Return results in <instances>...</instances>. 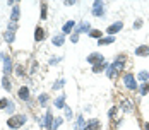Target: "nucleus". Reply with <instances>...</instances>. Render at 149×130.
I'll list each match as a JSON object with an SVG mask.
<instances>
[{
	"instance_id": "f257e3e1",
	"label": "nucleus",
	"mask_w": 149,
	"mask_h": 130,
	"mask_svg": "<svg viewBox=\"0 0 149 130\" xmlns=\"http://www.w3.org/2000/svg\"><path fill=\"white\" fill-rule=\"evenodd\" d=\"M24 122H26V117H24V115H17V117H10V118L7 120V125H9L10 129H19V127L24 125Z\"/></svg>"
},
{
	"instance_id": "f03ea898",
	"label": "nucleus",
	"mask_w": 149,
	"mask_h": 130,
	"mask_svg": "<svg viewBox=\"0 0 149 130\" xmlns=\"http://www.w3.org/2000/svg\"><path fill=\"white\" fill-rule=\"evenodd\" d=\"M93 14H94L96 17H103V15H105V2L96 0V2L93 3Z\"/></svg>"
},
{
	"instance_id": "7ed1b4c3",
	"label": "nucleus",
	"mask_w": 149,
	"mask_h": 130,
	"mask_svg": "<svg viewBox=\"0 0 149 130\" xmlns=\"http://www.w3.org/2000/svg\"><path fill=\"white\" fill-rule=\"evenodd\" d=\"M124 84H125V86H127V89H130V91H136V89H137L136 77H134L132 74H125V77H124Z\"/></svg>"
},
{
	"instance_id": "20e7f679",
	"label": "nucleus",
	"mask_w": 149,
	"mask_h": 130,
	"mask_svg": "<svg viewBox=\"0 0 149 130\" xmlns=\"http://www.w3.org/2000/svg\"><path fill=\"white\" fill-rule=\"evenodd\" d=\"M122 27H124V22L122 21H118V22H115V24H112L108 29H106V33L110 34V36H113V34H117L118 31H122Z\"/></svg>"
},
{
	"instance_id": "39448f33",
	"label": "nucleus",
	"mask_w": 149,
	"mask_h": 130,
	"mask_svg": "<svg viewBox=\"0 0 149 130\" xmlns=\"http://www.w3.org/2000/svg\"><path fill=\"white\" fill-rule=\"evenodd\" d=\"M88 62L93 63V65H98V63H103V55L101 53H91L88 57Z\"/></svg>"
},
{
	"instance_id": "423d86ee",
	"label": "nucleus",
	"mask_w": 149,
	"mask_h": 130,
	"mask_svg": "<svg viewBox=\"0 0 149 130\" xmlns=\"http://www.w3.org/2000/svg\"><path fill=\"white\" fill-rule=\"evenodd\" d=\"M136 55H137V57H146V55H149V45H141V46H137V48H136Z\"/></svg>"
},
{
	"instance_id": "0eeeda50",
	"label": "nucleus",
	"mask_w": 149,
	"mask_h": 130,
	"mask_svg": "<svg viewBox=\"0 0 149 130\" xmlns=\"http://www.w3.org/2000/svg\"><path fill=\"white\" fill-rule=\"evenodd\" d=\"M89 31H91V26H89V22H88V21H82V22L77 26V31H76V33L79 34V33H89Z\"/></svg>"
},
{
	"instance_id": "6e6552de",
	"label": "nucleus",
	"mask_w": 149,
	"mask_h": 130,
	"mask_svg": "<svg viewBox=\"0 0 149 130\" xmlns=\"http://www.w3.org/2000/svg\"><path fill=\"white\" fill-rule=\"evenodd\" d=\"M3 72H5V75H9V74L12 72V62H10V58L5 57V55H3Z\"/></svg>"
},
{
	"instance_id": "1a4fd4ad",
	"label": "nucleus",
	"mask_w": 149,
	"mask_h": 130,
	"mask_svg": "<svg viewBox=\"0 0 149 130\" xmlns=\"http://www.w3.org/2000/svg\"><path fill=\"white\" fill-rule=\"evenodd\" d=\"M122 67H124V55H122V57H118V58H117V62L112 65V69H113V74H117L118 70H122Z\"/></svg>"
},
{
	"instance_id": "9d476101",
	"label": "nucleus",
	"mask_w": 149,
	"mask_h": 130,
	"mask_svg": "<svg viewBox=\"0 0 149 130\" xmlns=\"http://www.w3.org/2000/svg\"><path fill=\"white\" fill-rule=\"evenodd\" d=\"M39 123H41V125H45L46 129H51V123H53V118H51V113L48 111V113L45 115V120H43V122H39Z\"/></svg>"
},
{
	"instance_id": "9b49d317",
	"label": "nucleus",
	"mask_w": 149,
	"mask_h": 130,
	"mask_svg": "<svg viewBox=\"0 0 149 130\" xmlns=\"http://www.w3.org/2000/svg\"><path fill=\"white\" fill-rule=\"evenodd\" d=\"M34 39H36V41H43V39H45V29H43V27H36V31H34Z\"/></svg>"
},
{
	"instance_id": "f8f14e48",
	"label": "nucleus",
	"mask_w": 149,
	"mask_h": 130,
	"mask_svg": "<svg viewBox=\"0 0 149 130\" xmlns=\"http://www.w3.org/2000/svg\"><path fill=\"white\" fill-rule=\"evenodd\" d=\"M3 38H5V41H7L9 45H12L14 39H15V34H14V31H9V29H7V31L3 33Z\"/></svg>"
},
{
	"instance_id": "ddd939ff",
	"label": "nucleus",
	"mask_w": 149,
	"mask_h": 130,
	"mask_svg": "<svg viewBox=\"0 0 149 130\" xmlns=\"http://www.w3.org/2000/svg\"><path fill=\"white\" fill-rule=\"evenodd\" d=\"M19 98H21L22 101H26V99H29V89H27L26 86H22V87L19 89Z\"/></svg>"
},
{
	"instance_id": "4468645a",
	"label": "nucleus",
	"mask_w": 149,
	"mask_h": 130,
	"mask_svg": "<svg viewBox=\"0 0 149 130\" xmlns=\"http://www.w3.org/2000/svg\"><path fill=\"white\" fill-rule=\"evenodd\" d=\"M86 130H100V122L98 120H89L88 125H86Z\"/></svg>"
},
{
	"instance_id": "2eb2a0df",
	"label": "nucleus",
	"mask_w": 149,
	"mask_h": 130,
	"mask_svg": "<svg viewBox=\"0 0 149 130\" xmlns=\"http://www.w3.org/2000/svg\"><path fill=\"white\" fill-rule=\"evenodd\" d=\"M113 41H115V36H106V38H101V39H98V45L105 46V45H110V43H113Z\"/></svg>"
},
{
	"instance_id": "dca6fc26",
	"label": "nucleus",
	"mask_w": 149,
	"mask_h": 130,
	"mask_svg": "<svg viewBox=\"0 0 149 130\" xmlns=\"http://www.w3.org/2000/svg\"><path fill=\"white\" fill-rule=\"evenodd\" d=\"M72 27H74V21H69V22H65V24H63L62 33H63V34H69V33L72 31Z\"/></svg>"
},
{
	"instance_id": "f3484780",
	"label": "nucleus",
	"mask_w": 149,
	"mask_h": 130,
	"mask_svg": "<svg viewBox=\"0 0 149 130\" xmlns=\"http://www.w3.org/2000/svg\"><path fill=\"white\" fill-rule=\"evenodd\" d=\"M51 43H53L55 46H62V45H63V34H57V36H53Z\"/></svg>"
},
{
	"instance_id": "a211bd4d",
	"label": "nucleus",
	"mask_w": 149,
	"mask_h": 130,
	"mask_svg": "<svg viewBox=\"0 0 149 130\" xmlns=\"http://www.w3.org/2000/svg\"><path fill=\"white\" fill-rule=\"evenodd\" d=\"M53 105H55L57 108H65V98H63V96H60V98H57Z\"/></svg>"
},
{
	"instance_id": "6ab92c4d",
	"label": "nucleus",
	"mask_w": 149,
	"mask_h": 130,
	"mask_svg": "<svg viewBox=\"0 0 149 130\" xmlns=\"http://www.w3.org/2000/svg\"><path fill=\"white\" fill-rule=\"evenodd\" d=\"M12 22H15L19 19V5H14V10H12V15H10Z\"/></svg>"
},
{
	"instance_id": "aec40b11",
	"label": "nucleus",
	"mask_w": 149,
	"mask_h": 130,
	"mask_svg": "<svg viewBox=\"0 0 149 130\" xmlns=\"http://www.w3.org/2000/svg\"><path fill=\"white\" fill-rule=\"evenodd\" d=\"M88 34H89L91 38H98V39H101V36H103V33H101V31H98V29H91Z\"/></svg>"
},
{
	"instance_id": "412c9836",
	"label": "nucleus",
	"mask_w": 149,
	"mask_h": 130,
	"mask_svg": "<svg viewBox=\"0 0 149 130\" xmlns=\"http://www.w3.org/2000/svg\"><path fill=\"white\" fill-rule=\"evenodd\" d=\"M86 125H88V123L84 122V118L79 117V118H77V129H79V130H86Z\"/></svg>"
},
{
	"instance_id": "4be33fe9",
	"label": "nucleus",
	"mask_w": 149,
	"mask_h": 130,
	"mask_svg": "<svg viewBox=\"0 0 149 130\" xmlns=\"http://www.w3.org/2000/svg\"><path fill=\"white\" fill-rule=\"evenodd\" d=\"M2 84H3V89H5V91H10V89H12V86H10V81L7 79V75L2 79Z\"/></svg>"
},
{
	"instance_id": "5701e85b",
	"label": "nucleus",
	"mask_w": 149,
	"mask_h": 130,
	"mask_svg": "<svg viewBox=\"0 0 149 130\" xmlns=\"http://www.w3.org/2000/svg\"><path fill=\"white\" fill-rule=\"evenodd\" d=\"M108 65L103 62V63H98V65H93V72H100V70H103V69H106Z\"/></svg>"
},
{
	"instance_id": "b1692460",
	"label": "nucleus",
	"mask_w": 149,
	"mask_h": 130,
	"mask_svg": "<svg viewBox=\"0 0 149 130\" xmlns=\"http://www.w3.org/2000/svg\"><path fill=\"white\" fill-rule=\"evenodd\" d=\"M60 125H62V118H55V120H53V123H51V129H50V130H57Z\"/></svg>"
},
{
	"instance_id": "393cba45",
	"label": "nucleus",
	"mask_w": 149,
	"mask_h": 130,
	"mask_svg": "<svg viewBox=\"0 0 149 130\" xmlns=\"http://www.w3.org/2000/svg\"><path fill=\"white\" fill-rule=\"evenodd\" d=\"M63 84H65V81H63V79H58V81L53 84V89H62V87H63Z\"/></svg>"
},
{
	"instance_id": "a878e982",
	"label": "nucleus",
	"mask_w": 149,
	"mask_h": 130,
	"mask_svg": "<svg viewBox=\"0 0 149 130\" xmlns=\"http://www.w3.org/2000/svg\"><path fill=\"white\" fill-rule=\"evenodd\" d=\"M38 99H39V105H41V106H46V103H48V96H46V94H41Z\"/></svg>"
},
{
	"instance_id": "bb28decb",
	"label": "nucleus",
	"mask_w": 149,
	"mask_h": 130,
	"mask_svg": "<svg viewBox=\"0 0 149 130\" xmlns=\"http://www.w3.org/2000/svg\"><path fill=\"white\" fill-rule=\"evenodd\" d=\"M141 81H148L149 79V72H146V70H142V72H139V75H137Z\"/></svg>"
},
{
	"instance_id": "cd10ccee",
	"label": "nucleus",
	"mask_w": 149,
	"mask_h": 130,
	"mask_svg": "<svg viewBox=\"0 0 149 130\" xmlns=\"http://www.w3.org/2000/svg\"><path fill=\"white\" fill-rule=\"evenodd\" d=\"M122 108H124L125 111H130V110H132V106H130V103H129L127 99H124V101H122Z\"/></svg>"
},
{
	"instance_id": "c85d7f7f",
	"label": "nucleus",
	"mask_w": 149,
	"mask_h": 130,
	"mask_svg": "<svg viewBox=\"0 0 149 130\" xmlns=\"http://www.w3.org/2000/svg\"><path fill=\"white\" fill-rule=\"evenodd\" d=\"M148 93H149V82H146V84H142V87H141V94L146 96Z\"/></svg>"
},
{
	"instance_id": "c756f323",
	"label": "nucleus",
	"mask_w": 149,
	"mask_h": 130,
	"mask_svg": "<svg viewBox=\"0 0 149 130\" xmlns=\"http://www.w3.org/2000/svg\"><path fill=\"white\" fill-rule=\"evenodd\" d=\"M41 19H46V3H41Z\"/></svg>"
},
{
	"instance_id": "7c9ffc66",
	"label": "nucleus",
	"mask_w": 149,
	"mask_h": 130,
	"mask_svg": "<svg viewBox=\"0 0 149 130\" xmlns=\"http://www.w3.org/2000/svg\"><path fill=\"white\" fill-rule=\"evenodd\" d=\"M63 110H65V117H67V118H69V120H70V118H72V117H74V115H72V110H70V108H69V106H65V108H63Z\"/></svg>"
},
{
	"instance_id": "2f4dec72",
	"label": "nucleus",
	"mask_w": 149,
	"mask_h": 130,
	"mask_svg": "<svg viewBox=\"0 0 149 130\" xmlns=\"http://www.w3.org/2000/svg\"><path fill=\"white\" fill-rule=\"evenodd\" d=\"M106 75H108V77H113V75H115V74H113V69H112V65H108V67H106Z\"/></svg>"
},
{
	"instance_id": "473e14b6",
	"label": "nucleus",
	"mask_w": 149,
	"mask_h": 130,
	"mask_svg": "<svg viewBox=\"0 0 149 130\" xmlns=\"http://www.w3.org/2000/svg\"><path fill=\"white\" fill-rule=\"evenodd\" d=\"M58 62H60V57H53V58L50 60V65H57Z\"/></svg>"
},
{
	"instance_id": "72a5a7b5",
	"label": "nucleus",
	"mask_w": 149,
	"mask_h": 130,
	"mask_svg": "<svg viewBox=\"0 0 149 130\" xmlns=\"http://www.w3.org/2000/svg\"><path fill=\"white\" fill-rule=\"evenodd\" d=\"M14 108H15V106H14V103H12V101H9V105H7V111H9V113H12V111H14Z\"/></svg>"
},
{
	"instance_id": "f704fd0d",
	"label": "nucleus",
	"mask_w": 149,
	"mask_h": 130,
	"mask_svg": "<svg viewBox=\"0 0 149 130\" xmlns=\"http://www.w3.org/2000/svg\"><path fill=\"white\" fill-rule=\"evenodd\" d=\"M7 105H9V99H0V110L7 108Z\"/></svg>"
},
{
	"instance_id": "c9c22d12",
	"label": "nucleus",
	"mask_w": 149,
	"mask_h": 130,
	"mask_svg": "<svg viewBox=\"0 0 149 130\" xmlns=\"http://www.w3.org/2000/svg\"><path fill=\"white\" fill-rule=\"evenodd\" d=\"M15 27H17V26H15V22H12V21H10V22H9V31H15Z\"/></svg>"
},
{
	"instance_id": "e433bc0d",
	"label": "nucleus",
	"mask_w": 149,
	"mask_h": 130,
	"mask_svg": "<svg viewBox=\"0 0 149 130\" xmlns=\"http://www.w3.org/2000/svg\"><path fill=\"white\" fill-rule=\"evenodd\" d=\"M70 39H72V43H77V39H79V34L76 33V34H72L70 36Z\"/></svg>"
},
{
	"instance_id": "4c0bfd02",
	"label": "nucleus",
	"mask_w": 149,
	"mask_h": 130,
	"mask_svg": "<svg viewBox=\"0 0 149 130\" xmlns=\"http://www.w3.org/2000/svg\"><path fill=\"white\" fill-rule=\"evenodd\" d=\"M17 75H19V77L24 75V69H22V67H17Z\"/></svg>"
},
{
	"instance_id": "58836bf2",
	"label": "nucleus",
	"mask_w": 149,
	"mask_h": 130,
	"mask_svg": "<svg viewBox=\"0 0 149 130\" xmlns=\"http://www.w3.org/2000/svg\"><path fill=\"white\" fill-rule=\"evenodd\" d=\"M115 113H117V108H115V106H113V108H112V110H110V113H108V115H110V117H112V118H113V117H115Z\"/></svg>"
},
{
	"instance_id": "ea45409f",
	"label": "nucleus",
	"mask_w": 149,
	"mask_h": 130,
	"mask_svg": "<svg viewBox=\"0 0 149 130\" xmlns=\"http://www.w3.org/2000/svg\"><path fill=\"white\" fill-rule=\"evenodd\" d=\"M63 3H65V5H74V3H76V2H74V0H65V2H63Z\"/></svg>"
},
{
	"instance_id": "a19ab883",
	"label": "nucleus",
	"mask_w": 149,
	"mask_h": 130,
	"mask_svg": "<svg viewBox=\"0 0 149 130\" xmlns=\"http://www.w3.org/2000/svg\"><path fill=\"white\" fill-rule=\"evenodd\" d=\"M141 26H142V21H137V22L134 24V27H141Z\"/></svg>"
},
{
	"instance_id": "79ce46f5",
	"label": "nucleus",
	"mask_w": 149,
	"mask_h": 130,
	"mask_svg": "<svg viewBox=\"0 0 149 130\" xmlns=\"http://www.w3.org/2000/svg\"><path fill=\"white\" fill-rule=\"evenodd\" d=\"M144 127H146V130H149V123H146V125H144Z\"/></svg>"
}]
</instances>
